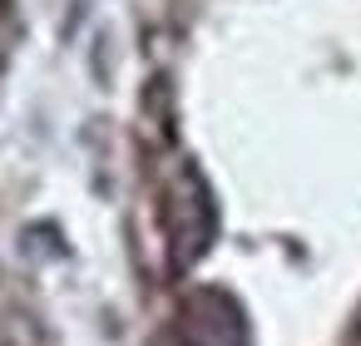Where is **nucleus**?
<instances>
[{
	"mask_svg": "<svg viewBox=\"0 0 361 346\" xmlns=\"http://www.w3.org/2000/svg\"><path fill=\"white\" fill-rule=\"evenodd\" d=\"M164 233H169V247H173V262L178 267H193L208 247H213V233H218V208H213V193L208 183L183 168L164 198Z\"/></svg>",
	"mask_w": 361,
	"mask_h": 346,
	"instance_id": "f257e3e1",
	"label": "nucleus"
},
{
	"mask_svg": "<svg viewBox=\"0 0 361 346\" xmlns=\"http://www.w3.org/2000/svg\"><path fill=\"white\" fill-rule=\"evenodd\" d=\"M183 346H247L243 311L228 292L203 287L183 302Z\"/></svg>",
	"mask_w": 361,
	"mask_h": 346,
	"instance_id": "f03ea898",
	"label": "nucleus"
},
{
	"mask_svg": "<svg viewBox=\"0 0 361 346\" xmlns=\"http://www.w3.org/2000/svg\"><path fill=\"white\" fill-rule=\"evenodd\" d=\"M356 346H361V321H356Z\"/></svg>",
	"mask_w": 361,
	"mask_h": 346,
	"instance_id": "7ed1b4c3",
	"label": "nucleus"
}]
</instances>
